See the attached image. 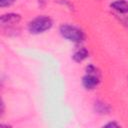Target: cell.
<instances>
[{
	"label": "cell",
	"instance_id": "cell-1",
	"mask_svg": "<svg viewBox=\"0 0 128 128\" xmlns=\"http://www.w3.org/2000/svg\"><path fill=\"white\" fill-rule=\"evenodd\" d=\"M52 26H53V21L49 16L40 15L32 19L28 23L27 28H28L29 33L33 35H39V34H42L50 30Z\"/></svg>",
	"mask_w": 128,
	"mask_h": 128
},
{
	"label": "cell",
	"instance_id": "cell-2",
	"mask_svg": "<svg viewBox=\"0 0 128 128\" xmlns=\"http://www.w3.org/2000/svg\"><path fill=\"white\" fill-rule=\"evenodd\" d=\"M59 33L64 39L75 44H81L85 40L84 32L75 25L62 24L59 27Z\"/></svg>",
	"mask_w": 128,
	"mask_h": 128
},
{
	"label": "cell",
	"instance_id": "cell-8",
	"mask_svg": "<svg viewBox=\"0 0 128 128\" xmlns=\"http://www.w3.org/2000/svg\"><path fill=\"white\" fill-rule=\"evenodd\" d=\"M18 0H0V7L1 8H5V7H9L11 5H13L15 2H17Z\"/></svg>",
	"mask_w": 128,
	"mask_h": 128
},
{
	"label": "cell",
	"instance_id": "cell-6",
	"mask_svg": "<svg viewBox=\"0 0 128 128\" xmlns=\"http://www.w3.org/2000/svg\"><path fill=\"white\" fill-rule=\"evenodd\" d=\"M89 57V51L86 47H80L77 50L74 51L73 55H72V59L77 62V63H81L83 62L85 59H87Z\"/></svg>",
	"mask_w": 128,
	"mask_h": 128
},
{
	"label": "cell",
	"instance_id": "cell-9",
	"mask_svg": "<svg viewBox=\"0 0 128 128\" xmlns=\"http://www.w3.org/2000/svg\"><path fill=\"white\" fill-rule=\"evenodd\" d=\"M119 126H120V124H118L116 121H110V122H107L106 124L103 125V127H107V128H116Z\"/></svg>",
	"mask_w": 128,
	"mask_h": 128
},
{
	"label": "cell",
	"instance_id": "cell-4",
	"mask_svg": "<svg viewBox=\"0 0 128 128\" xmlns=\"http://www.w3.org/2000/svg\"><path fill=\"white\" fill-rule=\"evenodd\" d=\"M21 20V15L18 13H6L1 15L0 17V23L2 26L5 25H14L18 24Z\"/></svg>",
	"mask_w": 128,
	"mask_h": 128
},
{
	"label": "cell",
	"instance_id": "cell-3",
	"mask_svg": "<svg viewBox=\"0 0 128 128\" xmlns=\"http://www.w3.org/2000/svg\"><path fill=\"white\" fill-rule=\"evenodd\" d=\"M82 86L86 90H93L100 84V74L97 73H86L82 77Z\"/></svg>",
	"mask_w": 128,
	"mask_h": 128
},
{
	"label": "cell",
	"instance_id": "cell-7",
	"mask_svg": "<svg viewBox=\"0 0 128 128\" xmlns=\"http://www.w3.org/2000/svg\"><path fill=\"white\" fill-rule=\"evenodd\" d=\"M93 107H94V111H95L97 114H100V115L109 114V113H110V110H111L110 106H109L107 103H105V102H103V101H101V100L95 101Z\"/></svg>",
	"mask_w": 128,
	"mask_h": 128
},
{
	"label": "cell",
	"instance_id": "cell-5",
	"mask_svg": "<svg viewBox=\"0 0 128 128\" xmlns=\"http://www.w3.org/2000/svg\"><path fill=\"white\" fill-rule=\"evenodd\" d=\"M110 7L119 14L128 13V2L126 0H115L110 3Z\"/></svg>",
	"mask_w": 128,
	"mask_h": 128
}]
</instances>
